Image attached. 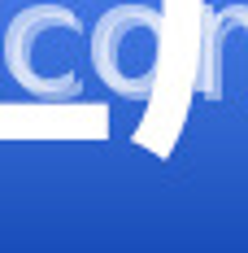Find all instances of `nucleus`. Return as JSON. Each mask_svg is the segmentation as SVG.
<instances>
[{
    "instance_id": "f03ea898",
    "label": "nucleus",
    "mask_w": 248,
    "mask_h": 253,
    "mask_svg": "<svg viewBox=\"0 0 248 253\" xmlns=\"http://www.w3.org/2000/svg\"><path fill=\"white\" fill-rule=\"evenodd\" d=\"M48 26L52 31L57 26L83 31V22L70 9H61V4H31L4 31V66H9L13 83L26 87L31 96H39V101H74L78 96V75H52V70L35 66V52H39V40L48 35Z\"/></svg>"
},
{
    "instance_id": "f257e3e1",
    "label": "nucleus",
    "mask_w": 248,
    "mask_h": 253,
    "mask_svg": "<svg viewBox=\"0 0 248 253\" xmlns=\"http://www.w3.org/2000/svg\"><path fill=\"white\" fill-rule=\"evenodd\" d=\"M92 66L109 92L144 101L161 75V18L148 4H118L92 31Z\"/></svg>"
}]
</instances>
